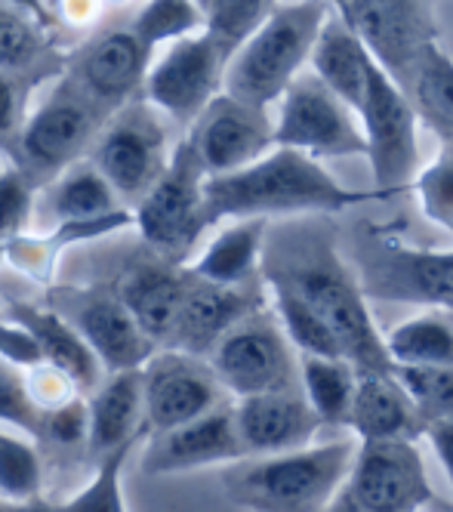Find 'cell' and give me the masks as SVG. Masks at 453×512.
<instances>
[{
	"label": "cell",
	"mask_w": 453,
	"mask_h": 512,
	"mask_svg": "<svg viewBox=\"0 0 453 512\" xmlns=\"http://www.w3.org/2000/svg\"><path fill=\"white\" fill-rule=\"evenodd\" d=\"M262 278L272 287H287L306 300L336 334L346 361L358 377L392 374L386 337H380L367 309V294L330 235L318 229L293 226L275 241H266Z\"/></svg>",
	"instance_id": "obj_1"
},
{
	"label": "cell",
	"mask_w": 453,
	"mask_h": 512,
	"mask_svg": "<svg viewBox=\"0 0 453 512\" xmlns=\"http://www.w3.org/2000/svg\"><path fill=\"white\" fill-rule=\"evenodd\" d=\"M207 223L222 219H272L293 213H339L370 195L349 192L309 155L293 149H275L262 161L225 173L207 176Z\"/></svg>",
	"instance_id": "obj_2"
},
{
	"label": "cell",
	"mask_w": 453,
	"mask_h": 512,
	"mask_svg": "<svg viewBox=\"0 0 453 512\" xmlns=\"http://www.w3.org/2000/svg\"><path fill=\"white\" fill-rule=\"evenodd\" d=\"M358 438L315 442L290 454L247 457L225 466V497L250 512H324L349 485Z\"/></svg>",
	"instance_id": "obj_3"
},
{
	"label": "cell",
	"mask_w": 453,
	"mask_h": 512,
	"mask_svg": "<svg viewBox=\"0 0 453 512\" xmlns=\"http://www.w3.org/2000/svg\"><path fill=\"white\" fill-rule=\"evenodd\" d=\"M330 16V0L278 4L269 22L232 56L222 93L269 112L302 75V68L312 65L315 44Z\"/></svg>",
	"instance_id": "obj_4"
},
{
	"label": "cell",
	"mask_w": 453,
	"mask_h": 512,
	"mask_svg": "<svg viewBox=\"0 0 453 512\" xmlns=\"http://www.w3.org/2000/svg\"><path fill=\"white\" fill-rule=\"evenodd\" d=\"M207 173L192 149V142L182 139L173 149V161L167 173L158 179L139 204L133 223L155 253L167 256L173 263H185L198 247L201 235L210 229L207 223Z\"/></svg>",
	"instance_id": "obj_5"
},
{
	"label": "cell",
	"mask_w": 453,
	"mask_h": 512,
	"mask_svg": "<svg viewBox=\"0 0 453 512\" xmlns=\"http://www.w3.org/2000/svg\"><path fill=\"white\" fill-rule=\"evenodd\" d=\"M105 115L68 78L44 99L13 139L16 164L41 186L74 167L105 127Z\"/></svg>",
	"instance_id": "obj_6"
},
{
	"label": "cell",
	"mask_w": 453,
	"mask_h": 512,
	"mask_svg": "<svg viewBox=\"0 0 453 512\" xmlns=\"http://www.w3.org/2000/svg\"><path fill=\"white\" fill-rule=\"evenodd\" d=\"M358 281L386 303H417L453 315V250L407 247L383 232L358 238Z\"/></svg>",
	"instance_id": "obj_7"
},
{
	"label": "cell",
	"mask_w": 453,
	"mask_h": 512,
	"mask_svg": "<svg viewBox=\"0 0 453 512\" xmlns=\"http://www.w3.org/2000/svg\"><path fill=\"white\" fill-rule=\"evenodd\" d=\"M90 161L105 173L124 204H139L167 173V127L151 102H130L96 136Z\"/></svg>",
	"instance_id": "obj_8"
},
{
	"label": "cell",
	"mask_w": 453,
	"mask_h": 512,
	"mask_svg": "<svg viewBox=\"0 0 453 512\" xmlns=\"http://www.w3.org/2000/svg\"><path fill=\"white\" fill-rule=\"evenodd\" d=\"M367 161L373 167L376 195H395L420 176V145H417V108L410 96L373 62L367 96L358 112Z\"/></svg>",
	"instance_id": "obj_9"
},
{
	"label": "cell",
	"mask_w": 453,
	"mask_h": 512,
	"mask_svg": "<svg viewBox=\"0 0 453 512\" xmlns=\"http://www.w3.org/2000/svg\"><path fill=\"white\" fill-rule=\"evenodd\" d=\"M275 145L309 158H349L367 155L361 121L315 71H302L278 102Z\"/></svg>",
	"instance_id": "obj_10"
},
{
	"label": "cell",
	"mask_w": 453,
	"mask_h": 512,
	"mask_svg": "<svg viewBox=\"0 0 453 512\" xmlns=\"http://www.w3.org/2000/svg\"><path fill=\"white\" fill-rule=\"evenodd\" d=\"M210 364L235 401L266 392L302 389L293 343L287 340L278 315L269 309H259L244 318L213 349Z\"/></svg>",
	"instance_id": "obj_11"
},
{
	"label": "cell",
	"mask_w": 453,
	"mask_h": 512,
	"mask_svg": "<svg viewBox=\"0 0 453 512\" xmlns=\"http://www.w3.org/2000/svg\"><path fill=\"white\" fill-rule=\"evenodd\" d=\"M47 306L56 309L87 340V346L102 361L105 374L139 371L158 352V343L142 331L118 297V290L59 287L50 294Z\"/></svg>",
	"instance_id": "obj_12"
},
{
	"label": "cell",
	"mask_w": 453,
	"mask_h": 512,
	"mask_svg": "<svg viewBox=\"0 0 453 512\" xmlns=\"http://www.w3.org/2000/svg\"><path fill=\"white\" fill-rule=\"evenodd\" d=\"M225 68H229V56L207 31L188 34L170 44L167 53L148 68L145 96L179 127H195L210 102L225 90Z\"/></svg>",
	"instance_id": "obj_13"
},
{
	"label": "cell",
	"mask_w": 453,
	"mask_h": 512,
	"mask_svg": "<svg viewBox=\"0 0 453 512\" xmlns=\"http://www.w3.org/2000/svg\"><path fill=\"white\" fill-rule=\"evenodd\" d=\"M145 395V435L167 432L192 423L222 405H229V389L216 377L210 358L179 349H158L142 368Z\"/></svg>",
	"instance_id": "obj_14"
},
{
	"label": "cell",
	"mask_w": 453,
	"mask_h": 512,
	"mask_svg": "<svg viewBox=\"0 0 453 512\" xmlns=\"http://www.w3.org/2000/svg\"><path fill=\"white\" fill-rule=\"evenodd\" d=\"M370 56L407 93L410 81L435 47L423 0H346L339 10Z\"/></svg>",
	"instance_id": "obj_15"
},
{
	"label": "cell",
	"mask_w": 453,
	"mask_h": 512,
	"mask_svg": "<svg viewBox=\"0 0 453 512\" xmlns=\"http://www.w3.org/2000/svg\"><path fill=\"white\" fill-rule=\"evenodd\" d=\"M151 50L130 28H111L74 56H68L65 78L78 87L105 118L118 115L124 105L136 102L133 96L145 90Z\"/></svg>",
	"instance_id": "obj_16"
},
{
	"label": "cell",
	"mask_w": 453,
	"mask_h": 512,
	"mask_svg": "<svg viewBox=\"0 0 453 512\" xmlns=\"http://www.w3.org/2000/svg\"><path fill=\"white\" fill-rule=\"evenodd\" d=\"M207 176H225L244 170L275 152V121L266 108L238 102L229 93H219L207 112L195 121L185 136Z\"/></svg>",
	"instance_id": "obj_17"
},
{
	"label": "cell",
	"mask_w": 453,
	"mask_h": 512,
	"mask_svg": "<svg viewBox=\"0 0 453 512\" xmlns=\"http://www.w3.org/2000/svg\"><path fill=\"white\" fill-rule=\"evenodd\" d=\"M346 488L367 512H420L432 500L423 457L407 438L358 442Z\"/></svg>",
	"instance_id": "obj_18"
},
{
	"label": "cell",
	"mask_w": 453,
	"mask_h": 512,
	"mask_svg": "<svg viewBox=\"0 0 453 512\" xmlns=\"http://www.w3.org/2000/svg\"><path fill=\"white\" fill-rule=\"evenodd\" d=\"M247 460L235 405H222L192 423L148 435L142 451V472L145 475H179L207 466H235Z\"/></svg>",
	"instance_id": "obj_19"
},
{
	"label": "cell",
	"mask_w": 453,
	"mask_h": 512,
	"mask_svg": "<svg viewBox=\"0 0 453 512\" xmlns=\"http://www.w3.org/2000/svg\"><path fill=\"white\" fill-rule=\"evenodd\" d=\"M262 287H266V278L253 287H222V284L192 275L176 327L164 349H179L188 355L210 358L213 349L229 337L244 318L266 309Z\"/></svg>",
	"instance_id": "obj_20"
},
{
	"label": "cell",
	"mask_w": 453,
	"mask_h": 512,
	"mask_svg": "<svg viewBox=\"0 0 453 512\" xmlns=\"http://www.w3.org/2000/svg\"><path fill=\"white\" fill-rule=\"evenodd\" d=\"M235 420L247 457H275L309 448L324 429L302 389L238 398Z\"/></svg>",
	"instance_id": "obj_21"
},
{
	"label": "cell",
	"mask_w": 453,
	"mask_h": 512,
	"mask_svg": "<svg viewBox=\"0 0 453 512\" xmlns=\"http://www.w3.org/2000/svg\"><path fill=\"white\" fill-rule=\"evenodd\" d=\"M188 281H192L188 266L173 263L148 247L127 266V272L121 275L115 287L124 306L130 309V315L139 321L142 331L158 343V349H164L173 334Z\"/></svg>",
	"instance_id": "obj_22"
},
{
	"label": "cell",
	"mask_w": 453,
	"mask_h": 512,
	"mask_svg": "<svg viewBox=\"0 0 453 512\" xmlns=\"http://www.w3.org/2000/svg\"><path fill=\"white\" fill-rule=\"evenodd\" d=\"M90 405V457L99 463L130 442H142L145 435V395L142 368L108 374L96 392L87 395Z\"/></svg>",
	"instance_id": "obj_23"
},
{
	"label": "cell",
	"mask_w": 453,
	"mask_h": 512,
	"mask_svg": "<svg viewBox=\"0 0 453 512\" xmlns=\"http://www.w3.org/2000/svg\"><path fill=\"white\" fill-rule=\"evenodd\" d=\"M13 321H19L34 337L41 358L50 368L62 371L84 395L96 392V386L108 377L96 352L87 340L50 306H31V303H10Z\"/></svg>",
	"instance_id": "obj_24"
},
{
	"label": "cell",
	"mask_w": 453,
	"mask_h": 512,
	"mask_svg": "<svg viewBox=\"0 0 453 512\" xmlns=\"http://www.w3.org/2000/svg\"><path fill=\"white\" fill-rule=\"evenodd\" d=\"M349 432L358 442H395V438L413 442V438L426 432V423L395 371L364 374L358 377Z\"/></svg>",
	"instance_id": "obj_25"
},
{
	"label": "cell",
	"mask_w": 453,
	"mask_h": 512,
	"mask_svg": "<svg viewBox=\"0 0 453 512\" xmlns=\"http://www.w3.org/2000/svg\"><path fill=\"white\" fill-rule=\"evenodd\" d=\"M269 219H235L225 226L188 272L222 284V287H253L262 284V256H266Z\"/></svg>",
	"instance_id": "obj_26"
},
{
	"label": "cell",
	"mask_w": 453,
	"mask_h": 512,
	"mask_svg": "<svg viewBox=\"0 0 453 512\" xmlns=\"http://www.w3.org/2000/svg\"><path fill=\"white\" fill-rule=\"evenodd\" d=\"M47 213L59 226H93V223H130L121 195L93 161L68 167L47 195Z\"/></svg>",
	"instance_id": "obj_27"
},
{
	"label": "cell",
	"mask_w": 453,
	"mask_h": 512,
	"mask_svg": "<svg viewBox=\"0 0 453 512\" xmlns=\"http://www.w3.org/2000/svg\"><path fill=\"white\" fill-rule=\"evenodd\" d=\"M373 56L361 44V38L352 31V25L333 13L327 25L321 28V38L312 53V71L318 75L321 84H327L339 99H343L352 112L358 115L367 84H370V71H373Z\"/></svg>",
	"instance_id": "obj_28"
},
{
	"label": "cell",
	"mask_w": 453,
	"mask_h": 512,
	"mask_svg": "<svg viewBox=\"0 0 453 512\" xmlns=\"http://www.w3.org/2000/svg\"><path fill=\"white\" fill-rule=\"evenodd\" d=\"M68 59L53 47V41L37 28L25 10H16L0 0V71L22 78L37 87L59 75Z\"/></svg>",
	"instance_id": "obj_29"
},
{
	"label": "cell",
	"mask_w": 453,
	"mask_h": 512,
	"mask_svg": "<svg viewBox=\"0 0 453 512\" xmlns=\"http://www.w3.org/2000/svg\"><path fill=\"white\" fill-rule=\"evenodd\" d=\"M299 383L324 429H349L358 392V371L352 368V361L299 355Z\"/></svg>",
	"instance_id": "obj_30"
},
{
	"label": "cell",
	"mask_w": 453,
	"mask_h": 512,
	"mask_svg": "<svg viewBox=\"0 0 453 512\" xmlns=\"http://www.w3.org/2000/svg\"><path fill=\"white\" fill-rule=\"evenodd\" d=\"M392 368H453V318L450 312L417 315L386 337Z\"/></svg>",
	"instance_id": "obj_31"
},
{
	"label": "cell",
	"mask_w": 453,
	"mask_h": 512,
	"mask_svg": "<svg viewBox=\"0 0 453 512\" xmlns=\"http://www.w3.org/2000/svg\"><path fill=\"white\" fill-rule=\"evenodd\" d=\"M47 460L37 438L10 426H0V500L44 497Z\"/></svg>",
	"instance_id": "obj_32"
},
{
	"label": "cell",
	"mask_w": 453,
	"mask_h": 512,
	"mask_svg": "<svg viewBox=\"0 0 453 512\" xmlns=\"http://www.w3.org/2000/svg\"><path fill=\"white\" fill-rule=\"evenodd\" d=\"M407 96L417 108V118H423L444 142H453V59L441 53L438 44L426 53Z\"/></svg>",
	"instance_id": "obj_33"
},
{
	"label": "cell",
	"mask_w": 453,
	"mask_h": 512,
	"mask_svg": "<svg viewBox=\"0 0 453 512\" xmlns=\"http://www.w3.org/2000/svg\"><path fill=\"white\" fill-rule=\"evenodd\" d=\"M37 445L44 451L47 469L53 466H68L78 460H93L90 457V405L87 395L68 401L62 408L44 411L41 429H37Z\"/></svg>",
	"instance_id": "obj_34"
},
{
	"label": "cell",
	"mask_w": 453,
	"mask_h": 512,
	"mask_svg": "<svg viewBox=\"0 0 453 512\" xmlns=\"http://www.w3.org/2000/svg\"><path fill=\"white\" fill-rule=\"evenodd\" d=\"M198 4L204 10V31L229 62L278 10V0H198Z\"/></svg>",
	"instance_id": "obj_35"
},
{
	"label": "cell",
	"mask_w": 453,
	"mask_h": 512,
	"mask_svg": "<svg viewBox=\"0 0 453 512\" xmlns=\"http://www.w3.org/2000/svg\"><path fill=\"white\" fill-rule=\"evenodd\" d=\"M269 287L272 303H275V315L284 327L287 340L293 343V349L299 355H315V358H346L343 346H339L336 334L330 331V324L306 303L299 300L293 290L287 287Z\"/></svg>",
	"instance_id": "obj_36"
},
{
	"label": "cell",
	"mask_w": 453,
	"mask_h": 512,
	"mask_svg": "<svg viewBox=\"0 0 453 512\" xmlns=\"http://www.w3.org/2000/svg\"><path fill=\"white\" fill-rule=\"evenodd\" d=\"M139 442H130L96 463L90 482L81 485L74 494L59 500V512H130L124 494V466Z\"/></svg>",
	"instance_id": "obj_37"
},
{
	"label": "cell",
	"mask_w": 453,
	"mask_h": 512,
	"mask_svg": "<svg viewBox=\"0 0 453 512\" xmlns=\"http://www.w3.org/2000/svg\"><path fill=\"white\" fill-rule=\"evenodd\" d=\"M133 31L148 50L176 44L188 34L204 31V10L198 0H148L133 19Z\"/></svg>",
	"instance_id": "obj_38"
},
{
	"label": "cell",
	"mask_w": 453,
	"mask_h": 512,
	"mask_svg": "<svg viewBox=\"0 0 453 512\" xmlns=\"http://www.w3.org/2000/svg\"><path fill=\"white\" fill-rule=\"evenodd\" d=\"M395 377L413 398L426 429L453 420V368H395Z\"/></svg>",
	"instance_id": "obj_39"
},
{
	"label": "cell",
	"mask_w": 453,
	"mask_h": 512,
	"mask_svg": "<svg viewBox=\"0 0 453 512\" xmlns=\"http://www.w3.org/2000/svg\"><path fill=\"white\" fill-rule=\"evenodd\" d=\"M41 417H44V411L37 408V401L28 389V377L16 368V364L0 358V426L37 435Z\"/></svg>",
	"instance_id": "obj_40"
},
{
	"label": "cell",
	"mask_w": 453,
	"mask_h": 512,
	"mask_svg": "<svg viewBox=\"0 0 453 512\" xmlns=\"http://www.w3.org/2000/svg\"><path fill=\"white\" fill-rule=\"evenodd\" d=\"M37 182L19 167H0V241H16L34 210Z\"/></svg>",
	"instance_id": "obj_41"
},
{
	"label": "cell",
	"mask_w": 453,
	"mask_h": 512,
	"mask_svg": "<svg viewBox=\"0 0 453 512\" xmlns=\"http://www.w3.org/2000/svg\"><path fill=\"white\" fill-rule=\"evenodd\" d=\"M413 189L420 195L423 213L453 235V155H444L423 167Z\"/></svg>",
	"instance_id": "obj_42"
},
{
	"label": "cell",
	"mask_w": 453,
	"mask_h": 512,
	"mask_svg": "<svg viewBox=\"0 0 453 512\" xmlns=\"http://www.w3.org/2000/svg\"><path fill=\"white\" fill-rule=\"evenodd\" d=\"M31 84H25L16 75L0 71V142H13L19 130L25 127V99H28Z\"/></svg>",
	"instance_id": "obj_43"
},
{
	"label": "cell",
	"mask_w": 453,
	"mask_h": 512,
	"mask_svg": "<svg viewBox=\"0 0 453 512\" xmlns=\"http://www.w3.org/2000/svg\"><path fill=\"white\" fill-rule=\"evenodd\" d=\"M0 358L16 364V368H37V364H44L41 349H37L34 337L19 321L13 324L0 321Z\"/></svg>",
	"instance_id": "obj_44"
},
{
	"label": "cell",
	"mask_w": 453,
	"mask_h": 512,
	"mask_svg": "<svg viewBox=\"0 0 453 512\" xmlns=\"http://www.w3.org/2000/svg\"><path fill=\"white\" fill-rule=\"evenodd\" d=\"M429 435V442L447 472V479H450V488H453V420H441V423H432L426 429Z\"/></svg>",
	"instance_id": "obj_45"
},
{
	"label": "cell",
	"mask_w": 453,
	"mask_h": 512,
	"mask_svg": "<svg viewBox=\"0 0 453 512\" xmlns=\"http://www.w3.org/2000/svg\"><path fill=\"white\" fill-rule=\"evenodd\" d=\"M0 512H59V506H56V500H47V497L19 500V503L0 500Z\"/></svg>",
	"instance_id": "obj_46"
},
{
	"label": "cell",
	"mask_w": 453,
	"mask_h": 512,
	"mask_svg": "<svg viewBox=\"0 0 453 512\" xmlns=\"http://www.w3.org/2000/svg\"><path fill=\"white\" fill-rule=\"evenodd\" d=\"M324 512H367L358 500H355V494L349 491V488H343L336 497H333V503L324 509Z\"/></svg>",
	"instance_id": "obj_47"
},
{
	"label": "cell",
	"mask_w": 453,
	"mask_h": 512,
	"mask_svg": "<svg viewBox=\"0 0 453 512\" xmlns=\"http://www.w3.org/2000/svg\"><path fill=\"white\" fill-rule=\"evenodd\" d=\"M4 4H10L16 10H25V13H34V16H44V4H41V0H4Z\"/></svg>",
	"instance_id": "obj_48"
}]
</instances>
